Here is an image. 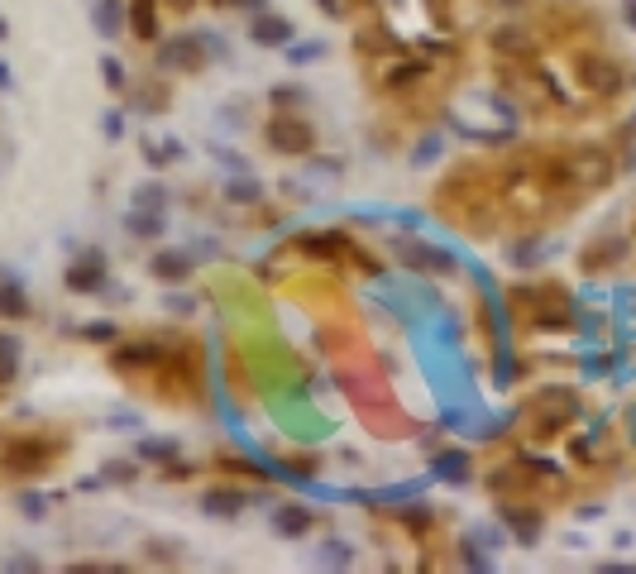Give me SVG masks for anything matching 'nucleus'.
<instances>
[{"mask_svg": "<svg viewBox=\"0 0 636 574\" xmlns=\"http://www.w3.org/2000/svg\"><path fill=\"white\" fill-rule=\"evenodd\" d=\"M574 72H579L584 91H589V96H598V101L622 96V87H627V67L617 63V58H603V53H584V58L574 63Z\"/></svg>", "mask_w": 636, "mask_h": 574, "instance_id": "obj_1", "label": "nucleus"}, {"mask_svg": "<svg viewBox=\"0 0 636 574\" xmlns=\"http://www.w3.org/2000/svg\"><path fill=\"white\" fill-rule=\"evenodd\" d=\"M264 139L278 154H311V125L297 111H273L264 125Z\"/></svg>", "mask_w": 636, "mask_h": 574, "instance_id": "obj_2", "label": "nucleus"}, {"mask_svg": "<svg viewBox=\"0 0 636 574\" xmlns=\"http://www.w3.org/2000/svg\"><path fill=\"white\" fill-rule=\"evenodd\" d=\"M158 67H163V72H197V67H206L201 34H177V39H163V44H158Z\"/></svg>", "mask_w": 636, "mask_h": 574, "instance_id": "obj_3", "label": "nucleus"}, {"mask_svg": "<svg viewBox=\"0 0 636 574\" xmlns=\"http://www.w3.org/2000/svg\"><path fill=\"white\" fill-rule=\"evenodd\" d=\"M53 460H58V445L44 450V441H15L5 450V469H10V474H24V479H29V474H44Z\"/></svg>", "mask_w": 636, "mask_h": 574, "instance_id": "obj_4", "label": "nucleus"}, {"mask_svg": "<svg viewBox=\"0 0 636 574\" xmlns=\"http://www.w3.org/2000/svg\"><path fill=\"white\" fill-rule=\"evenodd\" d=\"M498 512L507 517V527H512V536H517L522 546H536V541H541V508H531L522 498H503Z\"/></svg>", "mask_w": 636, "mask_h": 574, "instance_id": "obj_5", "label": "nucleus"}, {"mask_svg": "<svg viewBox=\"0 0 636 574\" xmlns=\"http://www.w3.org/2000/svg\"><path fill=\"white\" fill-rule=\"evenodd\" d=\"M67 287H72V292H82V297L101 292V287H106V259H101L96 249H87L77 264L67 268Z\"/></svg>", "mask_w": 636, "mask_h": 574, "instance_id": "obj_6", "label": "nucleus"}, {"mask_svg": "<svg viewBox=\"0 0 636 574\" xmlns=\"http://www.w3.org/2000/svg\"><path fill=\"white\" fill-rule=\"evenodd\" d=\"M201 508H206V517H216V522H235L244 508H249V493H240V488H206V498H201Z\"/></svg>", "mask_w": 636, "mask_h": 574, "instance_id": "obj_7", "label": "nucleus"}, {"mask_svg": "<svg viewBox=\"0 0 636 574\" xmlns=\"http://www.w3.org/2000/svg\"><path fill=\"white\" fill-rule=\"evenodd\" d=\"M249 39H254V44H264V48H287V44H292V20L259 10L254 24H249Z\"/></svg>", "mask_w": 636, "mask_h": 574, "instance_id": "obj_8", "label": "nucleus"}, {"mask_svg": "<svg viewBox=\"0 0 636 574\" xmlns=\"http://www.w3.org/2000/svg\"><path fill=\"white\" fill-rule=\"evenodd\" d=\"M297 249L311 254V259H340L350 244H345L340 230H307V235H297Z\"/></svg>", "mask_w": 636, "mask_h": 574, "instance_id": "obj_9", "label": "nucleus"}, {"mask_svg": "<svg viewBox=\"0 0 636 574\" xmlns=\"http://www.w3.org/2000/svg\"><path fill=\"white\" fill-rule=\"evenodd\" d=\"M149 273H154L158 283H187L192 259H187V249H158L154 259H149Z\"/></svg>", "mask_w": 636, "mask_h": 574, "instance_id": "obj_10", "label": "nucleus"}, {"mask_svg": "<svg viewBox=\"0 0 636 574\" xmlns=\"http://www.w3.org/2000/svg\"><path fill=\"white\" fill-rule=\"evenodd\" d=\"M91 24H96V34L115 39L120 29H130V5L125 0H96L91 5Z\"/></svg>", "mask_w": 636, "mask_h": 574, "instance_id": "obj_11", "label": "nucleus"}, {"mask_svg": "<svg viewBox=\"0 0 636 574\" xmlns=\"http://www.w3.org/2000/svg\"><path fill=\"white\" fill-rule=\"evenodd\" d=\"M402 254L412 268H426V273H455V259L436 249V244H417V240H402Z\"/></svg>", "mask_w": 636, "mask_h": 574, "instance_id": "obj_12", "label": "nucleus"}, {"mask_svg": "<svg viewBox=\"0 0 636 574\" xmlns=\"http://www.w3.org/2000/svg\"><path fill=\"white\" fill-rule=\"evenodd\" d=\"M273 531L287 536V541H302V536L311 531V512L302 508V503H283V508L273 512Z\"/></svg>", "mask_w": 636, "mask_h": 574, "instance_id": "obj_13", "label": "nucleus"}, {"mask_svg": "<svg viewBox=\"0 0 636 574\" xmlns=\"http://www.w3.org/2000/svg\"><path fill=\"white\" fill-rule=\"evenodd\" d=\"M130 34L139 44L158 39V5L154 0H130Z\"/></svg>", "mask_w": 636, "mask_h": 574, "instance_id": "obj_14", "label": "nucleus"}, {"mask_svg": "<svg viewBox=\"0 0 636 574\" xmlns=\"http://www.w3.org/2000/svg\"><path fill=\"white\" fill-rule=\"evenodd\" d=\"M24 369V345H20V335H10V331H0V388L5 383H15Z\"/></svg>", "mask_w": 636, "mask_h": 574, "instance_id": "obj_15", "label": "nucleus"}, {"mask_svg": "<svg viewBox=\"0 0 636 574\" xmlns=\"http://www.w3.org/2000/svg\"><path fill=\"white\" fill-rule=\"evenodd\" d=\"M225 201L230 206H254V201H264V182L259 177H225Z\"/></svg>", "mask_w": 636, "mask_h": 574, "instance_id": "obj_16", "label": "nucleus"}, {"mask_svg": "<svg viewBox=\"0 0 636 574\" xmlns=\"http://www.w3.org/2000/svg\"><path fill=\"white\" fill-rule=\"evenodd\" d=\"M125 230L139 235V240H158V235L168 230V221H163V211H139V206H134L130 216H125Z\"/></svg>", "mask_w": 636, "mask_h": 574, "instance_id": "obj_17", "label": "nucleus"}, {"mask_svg": "<svg viewBox=\"0 0 636 574\" xmlns=\"http://www.w3.org/2000/svg\"><path fill=\"white\" fill-rule=\"evenodd\" d=\"M0 316H5V321H24V316H29V297H24V287L15 283V278L0 283Z\"/></svg>", "mask_w": 636, "mask_h": 574, "instance_id": "obj_18", "label": "nucleus"}, {"mask_svg": "<svg viewBox=\"0 0 636 574\" xmlns=\"http://www.w3.org/2000/svg\"><path fill=\"white\" fill-rule=\"evenodd\" d=\"M622 249H627L622 240H593L589 249H584V268H589V273H598V268H613L617 259H622Z\"/></svg>", "mask_w": 636, "mask_h": 574, "instance_id": "obj_19", "label": "nucleus"}, {"mask_svg": "<svg viewBox=\"0 0 636 574\" xmlns=\"http://www.w3.org/2000/svg\"><path fill=\"white\" fill-rule=\"evenodd\" d=\"M436 474L440 479L464 484V479H469V455H464V450H445V455H436Z\"/></svg>", "mask_w": 636, "mask_h": 574, "instance_id": "obj_20", "label": "nucleus"}, {"mask_svg": "<svg viewBox=\"0 0 636 574\" xmlns=\"http://www.w3.org/2000/svg\"><path fill=\"white\" fill-rule=\"evenodd\" d=\"M139 460H177V441H168V436H154V441H139V450H134Z\"/></svg>", "mask_w": 636, "mask_h": 574, "instance_id": "obj_21", "label": "nucleus"}, {"mask_svg": "<svg viewBox=\"0 0 636 574\" xmlns=\"http://www.w3.org/2000/svg\"><path fill=\"white\" fill-rule=\"evenodd\" d=\"M134 206H139V211H163V206H168L163 182H144V187H134Z\"/></svg>", "mask_w": 636, "mask_h": 574, "instance_id": "obj_22", "label": "nucleus"}, {"mask_svg": "<svg viewBox=\"0 0 636 574\" xmlns=\"http://www.w3.org/2000/svg\"><path fill=\"white\" fill-rule=\"evenodd\" d=\"M330 44H321V39H307V44H287V58L302 67V63H316V58H326Z\"/></svg>", "mask_w": 636, "mask_h": 574, "instance_id": "obj_23", "label": "nucleus"}, {"mask_svg": "<svg viewBox=\"0 0 636 574\" xmlns=\"http://www.w3.org/2000/svg\"><path fill=\"white\" fill-rule=\"evenodd\" d=\"M268 96H273V106H278V111H297V106L307 101V91H302V87H273Z\"/></svg>", "mask_w": 636, "mask_h": 574, "instance_id": "obj_24", "label": "nucleus"}, {"mask_svg": "<svg viewBox=\"0 0 636 574\" xmlns=\"http://www.w3.org/2000/svg\"><path fill=\"white\" fill-rule=\"evenodd\" d=\"M177 154H182L177 144H144V158H149V163H158V168H163V163H173Z\"/></svg>", "mask_w": 636, "mask_h": 574, "instance_id": "obj_25", "label": "nucleus"}, {"mask_svg": "<svg viewBox=\"0 0 636 574\" xmlns=\"http://www.w3.org/2000/svg\"><path fill=\"white\" fill-rule=\"evenodd\" d=\"M115 335H120V326H115V321H91V326H87V340H96V345H110Z\"/></svg>", "mask_w": 636, "mask_h": 574, "instance_id": "obj_26", "label": "nucleus"}, {"mask_svg": "<svg viewBox=\"0 0 636 574\" xmlns=\"http://www.w3.org/2000/svg\"><path fill=\"white\" fill-rule=\"evenodd\" d=\"M101 77H106V87H125V67H120V58H101Z\"/></svg>", "mask_w": 636, "mask_h": 574, "instance_id": "obj_27", "label": "nucleus"}, {"mask_svg": "<svg viewBox=\"0 0 636 574\" xmlns=\"http://www.w3.org/2000/svg\"><path fill=\"white\" fill-rule=\"evenodd\" d=\"M101 474H106V479H115V484H130L134 474H139V464H125V460H115V464H106V469H101Z\"/></svg>", "mask_w": 636, "mask_h": 574, "instance_id": "obj_28", "label": "nucleus"}, {"mask_svg": "<svg viewBox=\"0 0 636 574\" xmlns=\"http://www.w3.org/2000/svg\"><path fill=\"white\" fill-rule=\"evenodd\" d=\"M431 158H440V139H436V134H426V144L412 149V163H431Z\"/></svg>", "mask_w": 636, "mask_h": 574, "instance_id": "obj_29", "label": "nucleus"}, {"mask_svg": "<svg viewBox=\"0 0 636 574\" xmlns=\"http://www.w3.org/2000/svg\"><path fill=\"white\" fill-rule=\"evenodd\" d=\"M201 48H206V58H230V48H225V39H216V34H206V29H201Z\"/></svg>", "mask_w": 636, "mask_h": 574, "instance_id": "obj_30", "label": "nucleus"}, {"mask_svg": "<svg viewBox=\"0 0 636 574\" xmlns=\"http://www.w3.org/2000/svg\"><path fill=\"white\" fill-rule=\"evenodd\" d=\"M326 565H350V546H340V541H326Z\"/></svg>", "mask_w": 636, "mask_h": 574, "instance_id": "obj_31", "label": "nucleus"}, {"mask_svg": "<svg viewBox=\"0 0 636 574\" xmlns=\"http://www.w3.org/2000/svg\"><path fill=\"white\" fill-rule=\"evenodd\" d=\"M20 508L29 512V517H44V498H39V493H24V498H20Z\"/></svg>", "mask_w": 636, "mask_h": 574, "instance_id": "obj_32", "label": "nucleus"}, {"mask_svg": "<svg viewBox=\"0 0 636 574\" xmlns=\"http://www.w3.org/2000/svg\"><path fill=\"white\" fill-rule=\"evenodd\" d=\"M598 570L603 574H636V565H627V560H603Z\"/></svg>", "mask_w": 636, "mask_h": 574, "instance_id": "obj_33", "label": "nucleus"}, {"mask_svg": "<svg viewBox=\"0 0 636 574\" xmlns=\"http://www.w3.org/2000/svg\"><path fill=\"white\" fill-rule=\"evenodd\" d=\"M101 130L115 139V134H125V120H120V115H106V120H101Z\"/></svg>", "mask_w": 636, "mask_h": 574, "instance_id": "obj_34", "label": "nucleus"}, {"mask_svg": "<svg viewBox=\"0 0 636 574\" xmlns=\"http://www.w3.org/2000/svg\"><path fill=\"white\" fill-rule=\"evenodd\" d=\"M225 5H240V10H264L268 0H225Z\"/></svg>", "mask_w": 636, "mask_h": 574, "instance_id": "obj_35", "label": "nucleus"}, {"mask_svg": "<svg viewBox=\"0 0 636 574\" xmlns=\"http://www.w3.org/2000/svg\"><path fill=\"white\" fill-rule=\"evenodd\" d=\"M622 20H627V24L636 29V0H627V5H622Z\"/></svg>", "mask_w": 636, "mask_h": 574, "instance_id": "obj_36", "label": "nucleus"}, {"mask_svg": "<svg viewBox=\"0 0 636 574\" xmlns=\"http://www.w3.org/2000/svg\"><path fill=\"white\" fill-rule=\"evenodd\" d=\"M0 39H5V20H0Z\"/></svg>", "mask_w": 636, "mask_h": 574, "instance_id": "obj_37", "label": "nucleus"}, {"mask_svg": "<svg viewBox=\"0 0 636 574\" xmlns=\"http://www.w3.org/2000/svg\"><path fill=\"white\" fill-rule=\"evenodd\" d=\"M503 5H522V0H503Z\"/></svg>", "mask_w": 636, "mask_h": 574, "instance_id": "obj_38", "label": "nucleus"}]
</instances>
